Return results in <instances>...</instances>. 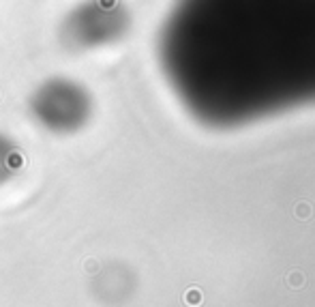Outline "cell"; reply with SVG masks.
I'll use <instances>...</instances> for the list:
<instances>
[{
  "instance_id": "5",
  "label": "cell",
  "mask_w": 315,
  "mask_h": 307,
  "mask_svg": "<svg viewBox=\"0 0 315 307\" xmlns=\"http://www.w3.org/2000/svg\"><path fill=\"white\" fill-rule=\"evenodd\" d=\"M302 281H305V279H302L300 275H296V273H291V275H289V286H300Z\"/></svg>"
},
{
  "instance_id": "4",
  "label": "cell",
  "mask_w": 315,
  "mask_h": 307,
  "mask_svg": "<svg viewBox=\"0 0 315 307\" xmlns=\"http://www.w3.org/2000/svg\"><path fill=\"white\" fill-rule=\"evenodd\" d=\"M187 303L189 305H199L201 303V292L199 290H189L187 292Z\"/></svg>"
},
{
  "instance_id": "3",
  "label": "cell",
  "mask_w": 315,
  "mask_h": 307,
  "mask_svg": "<svg viewBox=\"0 0 315 307\" xmlns=\"http://www.w3.org/2000/svg\"><path fill=\"white\" fill-rule=\"evenodd\" d=\"M118 28V13L97 3L84 5L69 17V35L80 46H97L101 41H107V37Z\"/></svg>"
},
{
  "instance_id": "2",
  "label": "cell",
  "mask_w": 315,
  "mask_h": 307,
  "mask_svg": "<svg viewBox=\"0 0 315 307\" xmlns=\"http://www.w3.org/2000/svg\"><path fill=\"white\" fill-rule=\"evenodd\" d=\"M35 107L50 127H73L86 114V97L69 82H50L39 91Z\"/></svg>"
},
{
  "instance_id": "1",
  "label": "cell",
  "mask_w": 315,
  "mask_h": 307,
  "mask_svg": "<svg viewBox=\"0 0 315 307\" xmlns=\"http://www.w3.org/2000/svg\"><path fill=\"white\" fill-rule=\"evenodd\" d=\"M174 91L197 112L315 97V0H178L161 35Z\"/></svg>"
}]
</instances>
